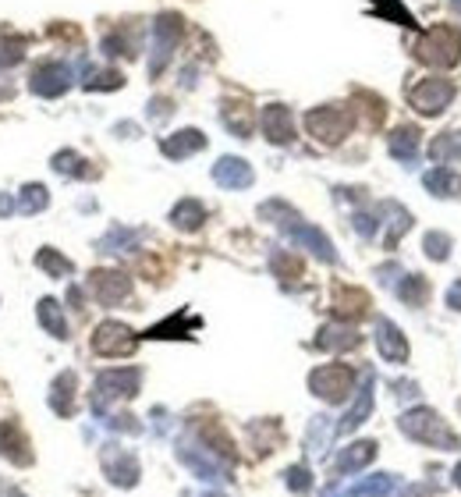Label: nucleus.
Here are the masks:
<instances>
[{"label": "nucleus", "instance_id": "2eb2a0df", "mask_svg": "<svg viewBox=\"0 0 461 497\" xmlns=\"http://www.w3.org/2000/svg\"><path fill=\"white\" fill-rule=\"evenodd\" d=\"M263 132H267V139L277 142V146H284V142L295 139V117H291V110L284 103H270L263 110Z\"/></svg>", "mask_w": 461, "mask_h": 497}, {"label": "nucleus", "instance_id": "37998d69", "mask_svg": "<svg viewBox=\"0 0 461 497\" xmlns=\"http://www.w3.org/2000/svg\"><path fill=\"white\" fill-rule=\"evenodd\" d=\"M171 110H175L171 99H153V103H149V114H153V117H167Z\"/></svg>", "mask_w": 461, "mask_h": 497}, {"label": "nucleus", "instance_id": "9b49d317", "mask_svg": "<svg viewBox=\"0 0 461 497\" xmlns=\"http://www.w3.org/2000/svg\"><path fill=\"white\" fill-rule=\"evenodd\" d=\"M99 462H103V473H107V480L114 487H135L139 484V462L121 444H107L103 455H99Z\"/></svg>", "mask_w": 461, "mask_h": 497}, {"label": "nucleus", "instance_id": "c03bdc74", "mask_svg": "<svg viewBox=\"0 0 461 497\" xmlns=\"http://www.w3.org/2000/svg\"><path fill=\"white\" fill-rule=\"evenodd\" d=\"M448 305H451V309H458V313H461V281H455V285L448 288Z\"/></svg>", "mask_w": 461, "mask_h": 497}, {"label": "nucleus", "instance_id": "c756f323", "mask_svg": "<svg viewBox=\"0 0 461 497\" xmlns=\"http://www.w3.org/2000/svg\"><path fill=\"white\" fill-rule=\"evenodd\" d=\"M36 267H39L47 278H68V274H72V260L61 256L57 249H50V245L36 253Z\"/></svg>", "mask_w": 461, "mask_h": 497}, {"label": "nucleus", "instance_id": "a878e982", "mask_svg": "<svg viewBox=\"0 0 461 497\" xmlns=\"http://www.w3.org/2000/svg\"><path fill=\"white\" fill-rule=\"evenodd\" d=\"M423 185H426V193H433V196H461V175L458 171H448V167L426 171Z\"/></svg>", "mask_w": 461, "mask_h": 497}, {"label": "nucleus", "instance_id": "ddd939ff", "mask_svg": "<svg viewBox=\"0 0 461 497\" xmlns=\"http://www.w3.org/2000/svg\"><path fill=\"white\" fill-rule=\"evenodd\" d=\"M252 167H249V160H242V157H220L217 164H213V182L220 185V189H249L252 185Z\"/></svg>", "mask_w": 461, "mask_h": 497}, {"label": "nucleus", "instance_id": "ea45409f", "mask_svg": "<svg viewBox=\"0 0 461 497\" xmlns=\"http://www.w3.org/2000/svg\"><path fill=\"white\" fill-rule=\"evenodd\" d=\"M274 274L277 278H284V281H291V278H298L302 274V263H298V256H291V253H274Z\"/></svg>", "mask_w": 461, "mask_h": 497}, {"label": "nucleus", "instance_id": "cd10ccee", "mask_svg": "<svg viewBox=\"0 0 461 497\" xmlns=\"http://www.w3.org/2000/svg\"><path fill=\"white\" fill-rule=\"evenodd\" d=\"M430 157H433L440 167L461 160V132H444V135H437L433 146H430Z\"/></svg>", "mask_w": 461, "mask_h": 497}, {"label": "nucleus", "instance_id": "dca6fc26", "mask_svg": "<svg viewBox=\"0 0 461 497\" xmlns=\"http://www.w3.org/2000/svg\"><path fill=\"white\" fill-rule=\"evenodd\" d=\"M160 150H164V157H171V160H184V157L206 150V135H202L199 128H182V132L167 135V139L160 142Z\"/></svg>", "mask_w": 461, "mask_h": 497}, {"label": "nucleus", "instance_id": "5701e85b", "mask_svg": "<svg viewBox=\"0 0 461 497\" xmlns=\"http://www.w3.org/2000/svg\"><path fill=\"white\" fill-rule=\"evenodd\" d=\"M50 408L57 416H72L75 412V373L72 370L54 381V388H50Z\"/></svg>", "mask_w": 461, "mask_h": 497}, {"label": "nucleus", "instance_id": "6ab92c4d", "mask_svg": "<svg viewBox=\"0 0 461 497\" xmlns=\"http://www.w3.org/2000/svg\"><path fill=\"white\" fill-rule=\"evenodd\" d=\"M372 458H376V444H372V441H355V444H348V448L337 455V473H341V476L359 473V469H366Z\"/></svg>", "mask_w": 461, "mask_h": 497}, {"label": "nucleus", "instance_id": "f704fd0d", "mask_svg": "<svg viewBox=\"0 0 461 497\" xmlns=\"http://www.w3.org/2000/svg\"><path fill=\"white\" fill-rule=\"evenodd\" d=\"M142 235L139 231H124V227H114L103 242H99V253H128Z\"/></svg>", "mask_w": 461, "mask_h": 497}, {"label": "nucleus", "instance_id": "c9c22d12", "mask_svg": "<svg viewBox=\"0 0 461 497\" xmlns=\"http://www.w3.org/2000/svg\"><path fill=\"white\" fill-rule=\"evenodd\" d=\"M21 57H25V39H18V36H0V72L21 64Z\"/></svg>", "mask_w": 461, "mask_h": 497}, {"label": "nucleus", "instance_id": "aec40b11", "mask_svg": "<svg viewBox=\"0 0 461 497\" xmlns=\"http://www.w3.org/2000/svg\"><path fill=\"white\" fill-rule=\"evenodd\" d=\"M394 491H401V480L394 473H376V476L359 480L355 487H348L345 497H390Z\"/></svg>", "mask_w": 461, "mask_h": 497}, {"label": "nucleus", "instance_id": "7ed1b4c3", "mask_svg": "<svg viewBox=\"0 0 461 497\" xmlns=\"http://www.w3.org/2000/svg\"><path fill=\"white\" fill-rule=\"evenodd\" d=\"M139 381H142V373H139L135 366H128V370H103V373L92 381V412L103 416L114 401L132 398L139 391Z\"/></svg>", "mask_w": 461, "mask_h": 497}, {"label": "nucleus", "instance_id": "4be33fe9", "mask_svg": "<svg viewBox=\"0 0 461 497\" xmlns=\"http://www.w3.org/2000/svg\"><path fill=\"white\" fill-rule=\"evenodd\" d=\"M387 146H390V157H397L401 164H412V160L419 157V128L401 124V128L387 139Z\"/></svg>", "mask_w": 461, "mask_h": 497}, {"label": "nucleus", "instance_id": "bb28decb", "mask_svg": "<svg viewBox=\"0 0 461 497\" xmlns=\"http://www.w3.org/2000/svg\"><path fill=\"white\" fill-rule=\"evenodd\" d=\"M202 220H206V206H202L199 199H182V202L171 210V224L182 227V231H195Z\"/></svg>", "mask_w": 461, "mask_h": 497}, {"label": "nucleus", "instance_id": "1a4fd4ad", "mask_svg": "<svg viewBox=\"0 0 461 497\" xmlns=\"http://www.w3.org/2000/svg\"><path fill=\"white\" fill-rule=\"evenodd\" d=\"M29 90H32L36 97H43V99L64 97V93L72 90V68H68L64 61H43V64L32 72Z\"/></svg>", "mask_w": 461, "mask_h": 497}, {"label": "nucleus", "instance_id": "b1692460", "mask_svg": "<svg viewBox=\"0 0 461 497\" xmlns=\"http://www.w3.org/2000/svg\"><path fill=\"white\" fill-rule=\"evenodd\" d=\"M220 121H224V128H227L231 135H238V139H249V132H252V110H249L245 103H224V107H220Z\"/></svg>", "mask_w": 461, "mask_h": 497}, {"label": "nucleus", "instance_id": "a18cd8bd", "mask_svg": "<svg viewBox=\"0 0 461 497\" xmlns=\"http://www.w3.org/2000/svg\"><path fill=\"white\" fill-rule=\"evenodd\" d=\"M14 210H18V202H14L11 196H4V193H0V217H7V213H14Z\"/></svg>", "mask_w": 461, "mask_h": 497}, {"label": "nucleus", "instance_id": "473e14b6", "mask_svg": "<svg viewBox=\"0 0 461 497\" xmlns=\"http://www.w3.org/2000/svg\"><path fill=\"white\" fill-rule=\"evenodd\" d=\"M387 213L394 217L390 227H387V249H394V245L401 242V235L412 227V213H408L405 206H397V202H387Z\"/></svg>", "mask_w": 461, "mask_h": 497}, {"label": "nucleus", "instance_id": "58836bf2", "mask_svg": "<svg viewBox=\"0 0 461 497\" xmlns=\"http://www.w3.org/2000/svg\"><path fill=\"white\" fill-rule=\"evenodd\" d=\"M284 484H287L295 494H309V491H312V473H309L305 466H291V469L284 473Z\"/></svg>", "mask_w": 461, "mask_h": 497}, {"label": "nucleus", "instance_id": "f03ea898", "mask_svg": "<svg viewBox=\"0 0 461 497\" xmlns=\"http://www.w3.org/2000/svg\"><path fill=\"white\" fill-rule=\"evenodd\" d=\"M397 426H401L405 437H412L419 444H430V448H440V451H458V433L433 408H408L397 419Z\"/></svg>", "mask_w": 461, "mask_h": 497}, {"label": "nucleus", "instance_id": "7c9ffc66", "mask_svg": "<svg viewBox=\"0 0 461 497\" xmlns=\"http://www.w3.org/2000/svg\"><path fill=\"white\" fill-rule=\"evenodd\" d=\"M334 433H337V430L330 426V416H316V419H312V426H309V437H305V448H309L312 455H323Z\"/></svg>", "mask_w": 461, "mask_h": 497}, {"label": "nucleus", "instance_id": "8fccbe9b", "mask_svg": "<svg viewBox=\"0 0 461 497\" xmlns=\"http://www.w3.org/2000/svg\"><path fill=\"white\" fill-rule=\"evenodd\" d=\"M451 7H455V11L461 14V0H451Z\"/></svg>", "mask_w": 461, "mask_h": 497}, {"label": "nucleus", "instance_id": "393cba45", "mask_svg": "<svg viewBox=\"0 0 461 497\" xmlns=\"http://www.w3.org/2000/svg\"><path fill=\"white\" fill-rule=\"evenodd\" d=\"M36 316H39V323L47 327V334H54L57 341H64V338H68V320H64V309H61L54 298H39Z\"/></svg>", "mask_w": 461, "mask_h": 497}, {"label": "nucleus", "instance_id": "39448f33", "mask_svg": "<svg viewBox=\"0 0 461 497\" xmlns=\"http://www.w3.org/2000/svg\"><path fill=\"white\" fill-rule=\"evenodd\" d=\"M352 124H355V117L348 107H316L305 114V132L323 146H337L352 132Z\"/></svg>", "mask_w": 461, "mask_h": 497}, {"label": "nucleus", "instance_id": "3c124183", "mask_svg": "<svg viewBox=\"0 0 461 497\" xmlns=\"http://www.w3.org/2000/svg\"><path fill=\"white\" fill-rule=\"evenodd\" d=\"M323 497H345V494H337V491H327Z\"/></svg>", "mask_w": 461, "mask_h": 497}, {"label": "nucleus", "instance_id": "0eeeda50", "mask_svg": "<svg viewBox=\"0 0 461 497\" xmlns=\"http://www.w3.org/2000/svg\"><path fill=\"white\" fill-rule=\"evenodd\" d=\"M184 32V21L178 14H160L157 21H153V57H149V75H160L164 68H167V61H171V54H175V47H178V39H182Z\"/></svg>", "mask_w": 461, "mask_h": 497}, {"label": "nucleus", "instance_id": "f8f14e48", "mask_svg": "<svg viewBox=\"0 0 461 497\" xmlns=\"http://www.w3.org/2000/svg\"><path fill=\"white\" fill-rule=\"evenodd\" d=\"M90 288L96 302H103V305H117V302H124V298L132 296V278L128 274H117V270H96L90 278Z\"/></svg>", "mask_w": 461, "mask_h": 497}, {"label": "nucleus", "instance_id": "79ce46f5", "mask_svg": "<svg viewBox=\"0 0 461 497\" xmlns=\"http://www.w3.org/2000/svg\"><path fill=\"white\" fill-rule=\"evenodd\" d=\"M355 231H359L363 238H369V235L376 231V220H372L369 213H355Z\"/></svg>", "mask_w": 461, "mask_h": 497}, {"label": "nucleus", "instance_id": "72a5a7b5", "mask_svg": "<svg viewBox=\"0 0 461 497\" xmlns=\"http://www.w3.org/2000/svg\"><path fill=\"white\" fill-rule=\"evenodd\" d=\"M426 296H430V285H426L423 278L408 274V278H401V281H397V298H401L405 305H423Z\"/></svg>", "mask_w": 461, "mask_h": 497}, {"label": "nucleus", "instance_id": "49530a36", "mask_svg": "<svg viewBox=\"0 0 461 497\" xmlns=\"http://www.w3.org/2000/svg\"><path fill=\"white\" fill-rule=\"evenodd\" d=\"M0 497H25L14 484H7V480H0Z\"/></svg>", "mask_w": 461, "mask_h": 497}, {"label": "nucleus", "instance_id": "a19ab883", "mask_svg": "<svg viewBox=\"0 0 461 497\" xmlns=\"http://www.w3.org/2000/svg\"><path fill=\"white\" fill-rule=\"evenodd\" d=\"M121 86H124L121 72H90L86 79V90H121Z\"/></svg>", "mask_w": 461, "mask_h": 497}, {"label": "nucleus", "instance_id": "de8ad7c7", "mask_svg": "<svg viewBox=\"0 0 461 497\" xmlns=\"http://www.w3.org/2000/svg\"><path fill=\"white\" fill-rule=\"evenodd\" d=\"M11 97H14V86H11V82L4 79V72H0V103H4V99H11Z\"/></svg>", "mask_w": 461, "mask_h": 497}, {"label": "nucleus", "instance_id": "4c0bfd02", "mask_svg": "<svg viewBox=\"0 0 461 497\" xmlns=\"http://www.w3.org/2000/svg\"><path fill=\"white\" fill-rule=\"evenodd\" d=\"M423 249H426L430 260H448V256H451V238H448L444 231H430V235L423 238Z\"/></svg>", "mask_w": 461, "mask_h": 497}, {"label": "nucleus", "instance_id": "f3484780", "mask_svg": "<svg viewBox=\"0 0 461 497\" xmlns=\"http://www.w3.org/2000/svg\"><path fill=\"white\" fill-rule=\"evenodd\" d=\"M0 455L11 458L14 466H29V462H32L29 441H25V433H21L14 423H0Z\"/></svg>", "mask_w": 461, "mask_h": 497}, {"label": "nucleus", "instance_id": "09e8293b", "mask_svg": "<svg viewBox=\"0 0 461 497\" xmlns=\"http://www.w3.org/2000/svg\"><path fill=\"white\" fill-rule=\"evenodd\" d=\"M455 484L461 487V462H458V469H455Z\"/></svg>", "mask_w": 461, "mask_h": 497}, {"label": "nucleus", "instance_id": "423d86ee", "mask_svg": "<svg viewBox=\"0 0 461 497\" xmlns=\"http://www.w3.org/2000/svg\"><path fill=\"white\" fill-rule=\"evenodd\" d=\"M309 388L312 395L330 401V405H341L348 401L352 391H355V370L345 366V363H330V366H320L309 373Z\"/></svg>", "mask_w": 461, "mask_h": 497}, {"label": "nucleus", "instance_id": "a211bd4d", "mask_svg": "<svg viewBox=\"0 0 461 497\" xmlns=\"http://www.w3.org/2000/svg\"><path fill=\"white\" fill-rule=\"evenodd\" d=\"M316 345H320L323 352H348V348L359 345V330H355L352 323H327V327L320 330Z\"/></svg>", "mask_w": 461, "mask_h": 497}, {"label": "nucleus", "instance_id": "9d476101", "mask_svg": "<svg viewBox=\"0 0 461 497\" xmlns=\"http://www.w3.org/2000/svg\"><path fill=\"white\" fill-rule=\"evenodd\" d=\"M408 99H412V107H415L419 114L433 117V114H440V110L455 99V86H451L448 79L433 75V79H423L419 86H412V90H408Z\"/></svg>", "mask_w": 461, "mask_h": 497}, {"label": "nucleus", "instance_id": "6e6552de", "mask_svg": "<svg viewBox=\"0 0 461 497\" xmlns=\"http://www.w3.org/2000/svg\"><path fill=\"white\" fill-rule=\"evenodd\" d=\"M92 352H96V356H107V359L132 356V352H135V334H132V327H124V323H117V320L99 323L96 334H92Z\"/></svg>", "mask_w": 461, "mask_h": 497}, {"label": "nucleus", "instance_id": "2f4dec72", "mask_svg": "<svg viewBox=\"0 0 461 497\" xmlns=\"http://www.w3.org/2000/svg\"><path fill=\"white\" fill-rule=\"evenodd\" d=\"M54 171L57 175H72V178H92L96 171L86 167V160L79 157V153H72V150H61L57 157H54Z\"/></svg>", "mask_w": 461, "mask_h": 497}, {"label": "nucleus", "instance_id": "e433bc0d", "mask_svg": "<svg viewBox=\"0 0 461 497\" xmlns=\"http://www.w3.org/2000/svg\"><path fill=\"white\" fill-rule=\"evenodd\" d=\"M47 202H50L47 185H25V189H21V199H18V210H21V213H39V210H47Z\"/></svg>", "mask_w": 461, "mask_h": 497}, {"label": "nucleus", "instance_id": "f257e3e1", "mask_svg": "<svg viewBox=\"0 0 461 497\" xmlns=\"http://www.w3.org/2000/svg\"><path fill=\"white\" fill-rule=\"evenodd\" d=\"M260 217H270L277 227L295 242V245H302V249H309L316 260H323V263H337V249H334V242L320 231V227H312V224H305L287 202H263L260 206Z\"/></svg>", "mask_w": 461, "mask_h": 497}, {"label": "nucleus", "instance_id": "c85d7f7f", "mask_svg": "<svg viewBox=\"0 0 461 497\" xmlns=\"http://www.w3.org/2000/svg\"><path fill=\"white\" fill-rule=\"evenodd\" d=\"M334 309H337V316H363L369 309V296L359 288H337Z\"/></svg>", "mask_w": 461, "mask_h": 497}, {"label": "nucleus", "instance_id": "412c9836", "mask_svg": "<svg viewBox=\"0 0 461 497\" xmlns=\"http://www.w3.org/2000/svg\"><path fill=\"white\" fill-rule=\"evenodd\" d=\"M369 412H372V373H366V384H363V391H359V398H355V405L348 408V416L341 419L337 433H352V430H359V426L369 419Z\"/></svg>", "mask_w": 461, "mask_h": 497}, {"label": "nucleus", "instance_id": "4468645a", "mask_svg": "<svg viewBox=\"0 0 461 497\" xmlns=\"http://www.w3.org/2000/svg\"><path fill=\"white\" fill-rule=\"evenodd\" d=\"M376 348H380V356H383L387 363H394V366L408 363V341H405V334H401L390 320H380V323H376Z\"/></svg>", "mask_w": 461, "mask_h": 497}, {"label": "nucleus", "instance_id": "20e7f679", "mask_svg": "<svg viewBox=\"0 0 461 497\" xmlns=\"http://www.w3.org/2000/svg\"><path fill=\"white\" fill-rule=\"evenodd\" d=\"M415 57L423 64H433V68H455L461 57V39L455 29L448 25H433L419 43H415Z\"/></svg>", "mask_w": 461, "mask_h": 497}]
</instances>
